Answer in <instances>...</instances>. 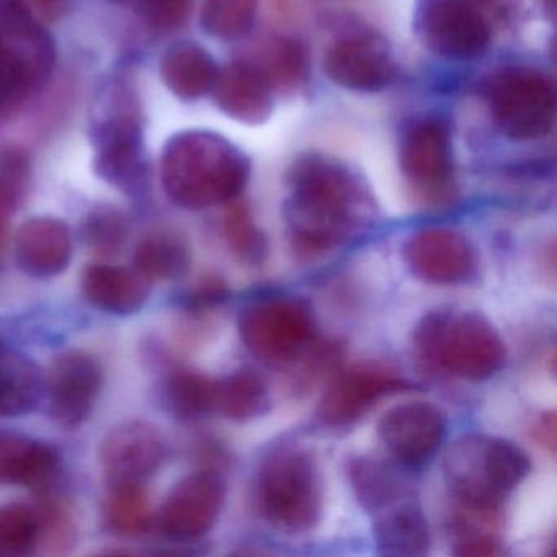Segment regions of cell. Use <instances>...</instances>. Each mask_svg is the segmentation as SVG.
<instances>
[{
  "label": "cell",
  "instance_id": "cell-1",
  "mask_svg": "<svg viewBox=\"0 0 557 557\" xmlns=\"http://www.w3.org/2000/svg\"><path fill=\"white\" fill-rule=\"evenodd\" d=\"M283 220L298 256L319 257L350 243L376 220L367 182L344 162L308 152L286 175Z\"/></svg>",
  "mask_w": 557,
  "mask_h": 557
},
{
  "label": "cell",
  "instance_id": "cell-2",
  "mask_svg": "<svg viewBox=\"0 0 557 557\" xmlns=\"http://www.w3.org/2000/svg\"><path fill=\"white\" fill-rule=\"evenodd\" d=\"M249 177V158L218 133L187 129L172 136L162 151V187L185 210L237 200Z\"/></svg>",
  "mask_w": 557,
  "mask_h": 557
},
{
  "label": "cell",
  "instance_id": "cell-3",
  "mask_svg": "<svg viewBox=\"0 0 557 557\" xmlns=\"http://www.w3.org/2000/svg\"><path fill=\"white\" fill-rule=\"evenodd\" d=\"M412 350L426 370L472 383L491 380L507 363L500 332L478 311H430L413 329Z\"/></svg>",
  "mask_w": 557,
  "mask_h": 557
},
{
  "label": "cell",
  "instance_id": "cell-4",
  "mask_svg": "<svg viewBox=\"0 0 557 557\" xmlns=\"http://www.w3.org/2000/svg\"><path fill=\"white\" fill-rule=\"evenodd\" d=\"M528 453L511 440L488 433L458 436L443 456V478L456 505L500 513L508 495L530 474Z\"/></svg>",
  "mask_w": 557,
  "mask_h": 557
},
{
  "label": "cell",
  "instance_id": "cell-5",
  "mask_svg": "<svg viewBox=\"0 0 557 557\" xmlns=\"http://www.w3.org/2000/svg\"><path fill=\"white\" fill-rule=\"evenodd\" d=\"M256 500L262 517L282 533L314 530L324 508V485L315 456L296 445L273 449L257 472Z\"/></svg>",
  "mask_w": 557,
  "mask_h": 557
},
{
  "label": "cell",
  "instance_id": "cell-6",
  "mask_svg": "<svg viewBox=\"0 0 557 557\" xmlns=\"http://www.w3.org/2000/svg\"><path fill=\"white\" fill-rule=\"evenodd\" d=\"M94 169L97 175L125 194L145 184V136L141 109L132 84L123 77L110 81L92 120Z\"/></svg>",
  "mask_w": 557,
  "mask_h": 557
},
{
  "label": "cell",
  "instance_id": "cell-7",
  "mask_svg": "<svg viewBox=\"0 0 557 557\" xmlns=\"http://www.w3.org/2000/svg\"><path fill=\"white\" fill-rule=\"evenodd\" d=\"M57 64L53 38L22 0H0V116L40 92Z\"/></svg>",
  "mask_w": 557,
  "mask_h": 557
},
{
  "label": "cell",
  "instance_id": "cell-8",
  "mask_svg": "<svg viewBox=\"0 0 557 557\" xmlns=\"http://www.w3.org/2000/svg\"><path fill=\"white\" fill-rule=\"evenodd\" d=\"M482 96L502 135L536 141L549 135L556 120V87L543 71L507 66L482 84Z\"/></svg>",
  "mask_w": 557,
  "mask_h": 557
},
{
  "label": "cell",
  "instance_id": "cell-9",
  "mask_svg": "<svg viewBox=\"0 0 557 557\" xmlns=\"http://www.w3.org/2000/svg\"><path fill=\"white\" fill-rule=\"evenodd\" d=\"M237 331L257 360L272 367L292 364L315 341L314 311L299 296H263L240 309Z\"/></svg>",
  "mask_w": 557,
  "mask_h": 557
},
{
  "label": "cell",
  "instance_id": "cell-10",
  "mask_svg": "<svg viewBox=\"0 0 557 557\" xmlns=\"http://www.w3.org/2000/svg\"><path fill=\"white\" fill-rule=\"evenodd\" d=\"M399 168L422 203H451L458 187L448 120L438 115L412 120L400 135Z\"/></svg>",
  "mask_w": 557,
  "mask_h": 557
},
{
  "label": "cell",
  "instance_id": "cell-11",
  "mask_svg": "<svg viewBox=\"0 0 557 557\" xmlns=\"http://www.w3.org/2000/svg\"><path fill=\"white\" fill-rule=\"evenodd\" d=\"M413 32L436 57L469 63L491 47V28L481 12L466 0H417Z\"/></svg>",
  "mask_w": 557,
  "mask_h": 557
},
{
  "label": "cell",
  "instance_id": "cell-12",
  "mask_svg": "<svg viewBox=\"0 0 557 557\" xmlns=\"http://www.w3.org/2000/svg\"><path fill=\"white\" fill-rule=\"evenodd\" d=\"M412 389L403 373L386 364H350L332 374L319 403L318 419L331 429H345L363 419L384 397Z\"/></svg>",
  "mask_w": 557,
  "mask_h": 557
},
{
  "label": "cell",
  "instance_id": "cell-13",
  "mask_svg": "<svg viewBox=\"0 0 557 557\" xmlns=\"http://www.w3.org/2000/svg\"><path fill=\"white\" fill-rule=\"evenodd\" d=\"M226 482L213 469H200L182 478L165 497L159 524L165 536L195 541L213 530L226 504Z\"/></svg>",
  "mask_w": 557,
  "mask_h": 557
},
{
  "label": "cell",
  "instance_id": "cell-14",
  "mask_svg": "<svg viewBox=\"0 0 557 557\" xmlns=\"http://www.w3.org/2000/svg\"><path fill=\"white\" fill-rule=\"evenodd\" d=\"M404 262L416 278L430 285L458 286L478 272V253L471 240L445 226H426L404 244Z\"/></svg>",
  "mask_w": 557,
  "mask_h": 557
},
{
  "label": "cell",
  "instance_id": "cell-15",
  "mask_svg": "<svg viewBox=\"0 0 557 557\" xmlns=\"http://www.w3.org/2000/svg\"><path fill=\"white\" fill-rule=\"evenodd\" d=\"M324 71L342 89L376 94L396 81L397 63L389 44L381 35L355 32L327 48Z\"/></svg>",
  "mask_w": 557,
  "mask_h": 557
},
{
  "label": "cell",
  "instance_id": "cell-16",
  "mask_svg": "<svg viewBox=\"0 0 557 557\" xmlns=\"http://www.w3.org/2000/svg\"><path fill=\"white\" fill-rule=\"evenodd\" d=\"M448 420L440 407L429 403H406L381 417L377 436L393 461L406 469L426 465L442 448Z\"/></svg>",
  "mask_w": 557,
  "mask_h": 557
},
{
  "label": "cell",
  "instance_id": "cell-17",
  "mask_svg": "<svg viewBox=\"0 0 557 557\" xmlns=\"http://www.w3.org/2000/svg\"><path fill=\"white\" fill-rule=\"evenodd\" d=\"M45 387L54 422L76 429L92 413L102 387V370L90 355L66 351L51 364Z\"/></svg>",
  "mask_w": 557,
  "mask_h": 557
},
{
  "label": "cell",
  "instance_id": "cell-18",
  "mask_svg": "<svg viewBox=\"0 0 557 557\" xmlns=\"http://www.w3.org/2000/svg\"><path fill=\"white\" fill-rule=\"evenodd\" d=\"M99 456L110 484L145 482L164 459V440L152 423L132 420L103 438Z\"/></svg>",
  "mask_w": 557,
  "mask_h": 557
},
{
  "label": "cell",
  "instance_id": "cell-19",
  "mask_svg": "<svg viewBox=\"0 0 557 557\" xmlns=\"http://www.w3.org/2000/svg\"><path fill=\"white\" fill-rule=\"evenodd\" d=\"M213 94L221 112L244 125H263L272 116V87L249 60L233 61L218 71Z\"/></svg>",
  "mask_w": 557,
  "mask_h": 557
},
{
  "label": "cell",
  "instance_id": "cell-20",
  "mask_svg": "<svg viewBox=\"0 0 557 557\" xmlns=\"http://www.w3.org/2000/svg\"><path fill=\"white\" fill-rule=\"evenodd\" d=\"M377 550L386 556H425L432 546L429 520L416 491L370 513Z\"/></svg>",
  "mask_w": 557,
  "mask_h": 557
},
{
  "label": "cell",
  "instance_id": "cell-21",
  "mask_svg": "<svg viewBox=\"0 0 557 557\" xmlns=\"http://www.w3.org/2000/svg\"><path fill=\"white\" fill-rule=\"evenodd\" d=\"M15 257L21 269L35 278L61 275L73 259L70 227L57 218H32L18 227Z\"/></svg>",
  "mask_w": 557,
  "mask_h": 557
},
{
  "label": "cell",
  "instance_id": "cell-22",
  "mask_svg": "<svg viewBox=\"0 0 557 557\" xmlns=\"http://www.w3.org/2000/svg\"><path fill=\"white\" fill-rule=\"evenodd\" d=\"M87 301L110 314H135L148 301L149 280L138 270L97 263L83 275Z\"/></svg>",
  "mask_w": 557,
  "mask_h": 557
},
{
  "label": "cell",
  "instance_id": "cell-23",
  "mask_svg": "<svg viewBox=\"0 0 557 557\" xmlns=\"http://www.w3.org/2000/svg\"><path fill=\"white\" fill-rule=\"evenodd\" d=\"M218 71L213 57L195 41L171 45L159 64L168 89L184 100H197L211 92Z\"/></svg>",
  "mask_w": 557,
  "mask_h": 557
},
{
  "label": "cell",
  "instance_id": "cell-24",
  "mask_svg": "<svg viewBox=\"0 0 557 557\" xmlns=\"http://www.w3.org/2000/svg\"><path fill=\"white\" fill-rule=\"evenodd\" d=\"M404 471L406 468L396 461H386L373 456H357L348 462V481L358 504L368 511V515L387 502L413 492Z\"/></svg>",
  "mask_w": 557,
  "mask_h": 557
},
{
  "label": "cell",
  "instance_id": "cell-25",
  "mask_svg": "<svg viewBox=\"0 0 557 557\" xmlns=\"http://www.w3.org/2000/svg\"><path fill=\"white\" fill-rule=\"evenodd\" d=\"M272 409L269 386L252 368H240L214 380L213 412L233 422H250Z\"/></svg>",
  "mask_w": 557,
  "mask_h": 557
},
{
  "label": "cell",
  "instance_id": "cell-26",
  "mask_svg": "<svg viewBox=\"0 0 557 557\" xmlns=\"http://www.w3.org/2000/svg\"><path fill=\"white\" fill-rule=\"evenodd\" d=\"M60 456L53 446L22 436H0V481L44 485L57 474Z\"/></svg>",
  "mask_w": 557,
  "mask_h": 557
},
{
  "label": "cell",
  "instance_id": "cell-27",
  "mask_svg": "<svg viewBox=\"0 0 557 557\" xmlns=\"http://www.w3.org/2000/svg\"><path fill=\"white\" fill-rule=\"evenodd\" d=\"M41 394L44 381L37 364L21 351L0 345V416L32 412Z\"/></svg>",
  "mask_w": 557,
  "mask_h": 557
},
{
  "label": "cell",
  "instance_id": "cell-28",
  "mask_svg": "<svg viewBox=\"0 0 557 557\" xmlns=\"http://www.w3.org/2000/svg\"><path fill=\"white\" fill-rule=\"evenodd\" d=\"M135 262L136 270L149 282L151 280H177L190 269V246L175 231H152L139 243Z\"/></svg>",
  "mask_w": 557,
  "mask_h": 557
},
{
  "label": "cell",
  "instance_id": "cell-29",
  "mask_svg": "<svg viewBox=\"0 0 557 557\" xmlns=\"http://www.w3.org/2000/svg\"><path fill=\"white\" fill-rule=\"evenodd\" d=\"M250 63L265 77L272 90L298 89L308 74V50L298 38L273 37L257 50Z\"/></svg>",
  "mask_w": 557,
  "mask_h": 557
},
{
  "label": "cell",
  "instance_id": "cell-30",
  "mask_svg": "<svg viewBox=\"0 0 557 557\" xmlns=\"http://www.w3.org/2000/svg\"><path fill=\"white\" fill-rule=\"evenodd\" d=\"M154 520L151 497L143 482L112 484L106 504L103 521L107 530L119 536H139L146 533Z\"/></svg>",
  "mask_w": 557,
  "mask_h": 557
},
{
  "label": "cell",
  "instance_id": "cell-31",
  "mask_svg": "<svg viewBox=\"0 0 557 557\" xmlns=\"http://www.w3.org/2000/svg\"><path fill=\"white\" fill-rule=\"evenodd\" d=\"M224 214L223 231L227 246L240 262L259 267L269 259L270 243L267 234L257 226L247 201H231Z\"/></svg>",
  "mask_w": 557,
  "mask_h": 557
},
{
  "label": "cell",
  "instance_id": "cell-32",
  "mask_svg": "<svg viewBox=\"0 0 557 557\" xmlns=\"http://www.w3.org/2000/svg\"><path fill=\"white\" fill-rule=\"evenodd\" d=\"M213 396L214 380L198 371L178 368L165 380V403L181 419H200L213 412Z\"/></svg>",
  "mask_w": 557,
  "mask_h": 557
},
{
  "label": "cell",
  "instance_id": "cell-33",
  "mask_svg": "<svg viewBox=\"0 0 557 557\" xmlns=\"http://www.w3.org/2000/svg\"><path fill=\"white\" fill-rule=\"evenodd\" d=\"M259 0H203L201 27L220 40L246 37L256 24Z\"/></svg>",
  "mask_w": 557,
  "mask_h": 557
},
{
  "label": "cell",
  "instance_id": "cell-34",
  "mask_svg": "<svg viewBox=\"0 0 557 557\" xmlns=\"http://www.w3.org/2000/svg\"><path fill=\"white\" fill-rule=\"evenodd\" d=\"M34 510L38 521L37 547H44L48 554L70 550L77 537L76 523L70 508L58 498L45 497Z\"/></svg>",
  "mask_w": 557,
  "mask_h": 557
},
{
  "label": "cell",
  "instance_id": "cell-35",
  "mask_svg": "<svg viewBox=\"0 0 557 557\" xmlns=\"http://www.w3.org/2000/svg\"><path fill=\"white\" fill-rule=\"evenodd\" d=\"M38 543V521L34 508L25 505L0 507V557L32 553Z\"/></svg>",
  "mask_w": 557,
  "mask_h": 557
},
{
  "label": "cell",
  "instance_id": "cell-36",
  "mask_svg": "<svg viewBox=\"0 0 557 557\" xmlns=\"http://www.w3.org/2000/svg\"><path fill=\"white\" fill-rule=\"evenodd\" d=\"M86 240L96 252L113 256L125 246L128 227L125 218L113 208H97L87 218Z\"/></svg>",
  "mask_w": 557,
  "mask_h": 557
},
{
  "label": "cell",
  "instance_id": "cell-37",
  "mask_svg": "<svg viewBox=\"0 0 557 557\" xmlns=\"http://www.w3.org/2000/svg\"><path fill=\"white\" fill-rule=\"evenodd\" d=\"M110 2L133 9L154 30L169 32L187 22L195 0H110Z\"/></svg>",
  "mask_w": 557,
  "mask_h": 557
},
{
  "label": "cell",
  "instance_id": "cell-38",
  "mask_svg": "<svg viewBox=\"0 0 557 557\" xmlns=\"http://www.w3.org/2000/svg\"><path fill=\"white\" fill-rule=\"evenodd\" d=\"M226 298V283L218 276H207L190 293L188 305H190L191 311H208L214 306H220Z\"/></svg>",
  "mask_w": 557,
  "mask_h": 557
},
{
  "label": "cell",
  "instance_id": "cell-39",
  "mask_svg": "<svg viewBox=\"0 0 557 557\" xmlns=\"http://www.w3.org/2000/svg\"><path fill=\"white\" fill-rule=\"evenodd\" d=\"M504 553V547L494 533L461 534V540L455 547V554L458 556L488 557L500 556Z\"/></svg>",
  "mask_w": 557,
  "mask_h": 557
},
{
  "label": "cell",
  "instance_id": "cell-40",
  "mask_svg": "<svg viewBox=\"0 0 557 557\" xmlns=\"http://www.w3.org/2000/svg\"><path fill=\"white\" fill-rule=\"evenodd\" d=\"M41 22L58 21L66 12L70 0H22Z\"/></svg>",
  "mask_w": 557,
  "mask_h": 557
},
{
  "label": "cell",
  "instance_id": "cell-41",
  "mask_svg": "<svg viewBox=\"0 0 557 557\" xmlns=\"http://www.w3.org/2000/svg\"><path fill=\"white\" fill-rule=\"evenodd\" d=\"M534 438L550 455L556 453V412L554 410L541 413L540 419L534 423Z\"/></svg>",
  "mask_w": 557,
  "mask_h": 557
},
{
  "label": "cell",
  "instance_id": "cell-42",
  "mask_svg": "<svg viewBox=\"0 0 557 557\" xmlns=\"http://www.w3.org/2000/svg\"><path fill=\"white\" fill-rule=\"evenodd\" d=\"M14 208L11 205L5 203L4 200H0V250L5 246V240L9 236V226H11V213Z\"/></svg>",
  "mask_w": 557,
  "mask_h": 557
},
{
  "label": "cell",
  "instance_id": "cell-43",
  "mask_svg": "<svg viewBox=\"0 0 557 557\" xmlns=\"http://www.w3.org/2000/svg\"><path fill=\"white\" fill-rule=\"evenodd\" d=\"M543 4L544 11H546L550 17H554V5H556V2H554V0H543Z\"/></svg>",
  "mask_w": 557,
  "mask_h": 557
}]
</instances>
